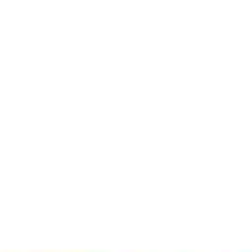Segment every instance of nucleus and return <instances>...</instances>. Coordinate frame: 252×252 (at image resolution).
<instances>
[]
</instances>
